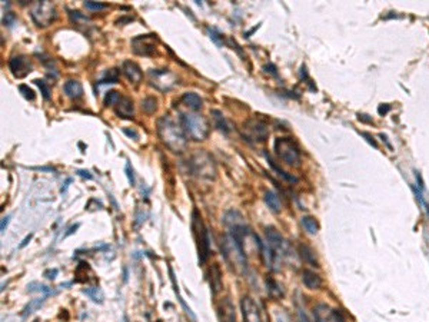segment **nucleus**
Returning <instances> with one entry per match:
<instances>
[{"mask_svg": "<svg viewBox=\"0 0 429 322\" xmlns=\"http://www.w3.org/2000/svg\"><path fill=\"white\" fill-rule=\"evenodd\" d=\"M158 135L163 145L173 152H182L187 145V136L182 125L176 123L169 115L158 120Z\"/></svg>", "mask_w": 429, "mask_h": 322, "instance_id": "f257e3e1", "label": "nucleus"}, {"mask_svg": "<svg viewBox=\"0 0 429 322\" xmlns=\"http://www.w3.org/2000/svg\"><path fill=\"white\" fill-rule=\"evenodd\" d=\"M221 251L223 258L236 273L245 275L248 272V259L241 244L230 233L223 235L221 239Z\"/></svg>", "mask_w": 429, "mask_h": 322, "instance_id": "f03ea898", "label": "nucleus"}, {"mask_svg": "<svg viewBox=\"0 0 429 322\" xmlns=\"http://www.w3.org/2000/svg\"><path fill=\"white\" fill-rule=\"evenodd\" d=\"M180 125L183 127L187 138L196 140V142H202L206 139L210 132L209 120L199 113H182Z\"/></svg>", "mask_w": 429, "mask_h": 322, "instance_id": "7ed1b4c3", "label": "nucleus"}, {"mask_svg": "<svg viewBox=\"0 0 429 322\" xmlns=\"http://www.w3.org/2000/svg\"><path fill=\"white\" fill-rule=\"evenodd\" d=\"M192 231H194V237L196 239L199 264H205L210 253V239H209L208 228L203 224L201 213L198 210H194V213H192Z\"/></svg>", "mask_w": 429, "mask_h": 322, "instance_id": "20e7f679", "label": "nucleus"}, {"mask_svg": "<svg viewBox=\"0 0 429 322\" xmlns=\"http://www.w3.org/2000/svg\"><path fill=\"white\" fill-rule=\"evenodd\" d=\"M275 154L289 166L301 165V151L292 138H277L275 140Z\"/></svg>", "mask_w": 429, "mask_h": 322, "instance_id": "39448f33", "label": "nucleus"}, {"mask_svg": "<svg viewBox=\"0 0 429 322\" xmlns=\"http://www.w3.org/2000/svg\"><path fill=\"white\" fill-rule=\"evenodd\" d=\"M192 172L201 176L203 179H214L216 178V166L212 159V156L205 152V151H198L196 154L192 155L190 161H189Z\"/></svg>", "mask_w": 429, "mask_h": 322, "instance_id": "423d86ee", "label": "nucleus"}, {"mask_svg": "<svg viewBox=\"0 0 429 322\" xmlns=\"http://www.w3.org/2000/svg\"><path fill=\"white\" fill-rule=\"evenodd\" d=\"M243 138L245 140L248 142H265L268 139L269 136V129H268V125L263 122V120L258 119V118H253V119L246 120L243 123Z\"/></svg>", "mask_w": 429, "mask_h": 322, "instance_id": "0eeeda50", "label": "nucleus"}, {"mask_svg": "<svg viewBox=\"0 0 429 322\" xmlns=\"http://www.w3.org/2000/svg\"><path fill=\"white\" fill-rule=\"evenodd\" d=\"M30 16L37 26H49L56 19V9L49 2H35L30 9Z\"/></svg>", "mask_w": 429, "mask_h": 322, "instance_id": "6e6552de", "label": "nucleus"}, {"mask_svg": "<svg viewBox=\"0 0 429 322\" xmlns=\"http://www.w3.org/2000/svg\"><path fill=\"white\" fill-rule=\"evenodd\" d=\"M151 84L162 92L172 89L176 83V76L169 69H152L149 72Z\"/></svg>", "mask_w": 429, "mask_h": 322, "instance_id": "1a4fd4ad", "label": "nucleus"}, {"mask_svg": "<svg viewBox=\"0 0 429 322\" xmlns=\"http://www.w3.org/2000/svg\"><path fill=\"white\" fill-rule=\"evenodd\" d=\"M156 42H158V37L153 33L136 36L132 40V50L140 56H151L156 50Z\"/></svg>", "mask_w": 429, "mask_h": 322, "instance_id": "9d476101", "label": "nucleus"}, {"mask_svg": "<svg viewBox=\"0 0 429 322\" xmlns=\"http://www.w3.org/2000/svg\"><path fill=\"white\" fill-rule=\"evenodd\" d=\"M241 309H242L243 322H263L261 309L250 296H243L242 302H241Z\"/></svg>", "mask_w": 429, "mask_h": 322, "instance_id": "9b49d317", "label": "nucleus"}, {"mask_svg": "<svg viewBox=\"0 0 429 322\" xmlns=\"http://www.w3.org/2000/svg\"><path fill=\"white\" fill-rule=\"evenodd\" d=\"M313 315L316 322H345V318L336 309H332L325 304H319L313 308Z\"/></svg>", "mask_w": 429, "mask_h": 322, "instance_id": "f8f14e48", "label": "nucleus"}, {"mask_svg": "<svg viewBox=\"0 0 429 322\" xmlns=\"http://www.w3.org/2000/svg\"><path fill=\"white\" fill-rule=\"evenodd\" d=\"M9 69L14 77L22 79L32 72V65L26 56H13L9 60Z\"/></svg>", "mask_w": 429, "mask_h": 322, "instance_id": "ddd939ff", "label": "nucleus"}, {"mask_svg": "<svg viewBox=\"0 0 429 322\" xmlns=\"http://www.w3.org/2000/svg\"><path fill=\"white\" fill-rule=\"evenodd\" d=\"M115 112L122 119H133V115H135L133 100L127 96H120L118 103L115 105Z\"/></svg>", "mask_w": 429, "mask_h": 322, "instance_id": "4468645a", "label": "nucleus"}, {"mask_svg": "<svg viewBox=\"0 0 429 322\" xmlns=\"http://www.w3.org/2000/svg\"><path fill=\"white\" fill-rule=\"evenodd\" d=\"M122 72L123 75L127 77V80L133 84H139L142 82L143 79V73H142V69L139 68L138 63L132 62V60H125L123 65H122Z\"/></svg>", "mask_w": 429, "mask_h": 322, "instance_id": "2eb2a0df", "label": "nucleus"}, {"mask_svg": "<svg viewBox=\"0 0 429 322\" xmlns=\"http://www.w3.org/2000/svg\"><path fill=\"white\" fill-rule=\"evenodd\" d=\"M218 315L221 322H236L235 308L232 305V302L229 301V298H225L219 302L218 305Z\"/></svg>", "mask_w": 429, "mask_h": 322, "instance_id": "dca6fc26", "label": "nucleus"}, {"mask_svg": "<svg viewBox=\"0 0 429 322\" xmlns=\"http://www.w3.org/2000/svg\"><path fill=\"white\" fill-rule=\"evenodd\" d=\"M302 282H304V285L308 289H319V288L322 287V284H324V281H322V278L319 276L318 273L313 272V271H309V269H305L304 272H302Z\"/></svg>", "mask_w": 429, "mask_h": 322, "instance_id": "f3484780", "label": "nucleus"}, {"mask_svg": "<svg viewBox=\"0 0 429 322\" xmlns=\"http://www.w3.org/2000/svg\"><path fill=\"white\" fill-rule=\"evenodd\" d=\"M182 103L185 106H187L189 109H192V111H201L202 106H203V100H202V98L198 95V93H195V92H186V93H183L182 95Z\"/></svg>", "mask_w": 429, "mask_h": 322, "instance_id": "a211bd4d", "label": "nucleus"}, {"mask_svg": "<svg viewBox=\"0 0 429 322\" xmlns=\"http://www.w3.org/2000/svg\"><path fill=\"white\" fill-rule=\"evenodd\" d=\"M65 95L70 99H79L83 96V86L77 80H68L63 86Z\"/></svg>", "mask_w": 429, "mask_h": 322, "instance_id": "6ab92c4d", "label": "nucleus"}, {"mask_svg": "<svg viewBox=\"0 0 429 322\" xmlns=\"http://www.w3.org/2000/svg\"><path fill=\"white\" fill-rule=\"evenodd\" d=\"M210 113H212V118H213V120H214V126L218 127L221 132H223L225 135H228V133L233 129V125H232V123H230V122H229V120L226 119L223 115H222L221 111H216V109H213Z\"/></svg>", "mask_w": 429, "mask_h": 322, "instance_id": "aec40b11", "label": "nucleus"}, {"mask_svg": "<svg viewBox=\"0 0 429 322\" xmlns=\"http://www.w3.org/2000/svg\"><path fill=\"white\" fill-rule=\"evenodd\" d=\"M222 273L219 266L213 264L212 268H210V289H212V294L216 295L219 291L222 289Z\"/></svg>", "mask_w": 429, "mask_h": 322, "instance_id": "412c9836", "label": "nucleus"}, {"mask_svg": "<svg viewBox=\"0 0 429 322\" xmlns=\"http://www.w3.org/2000/svg\"><path fill=\"white\" fill-rule=\"evenodd\" d=\"M265 202L269 206V209L272 210V212H275V213H279V212H281L282 205H281V201H279V198H277V195L275 192L268 190V192L265 194Z\"/></svg>", "mask_w": 429, "mask_h": 322, "instance_id": "4be33fe9", "label": "nucleus"}, {"mask_svg": "<svg viewBox=\"0 0 429 322\" xmlns=\"http://www.w3.org/2000/svg\"><path fill=\"white\" fill-rule=\"evenodd\" d=\"M301 224L304 226V229L309 235H316L319 231V224L318 221L313 217H304L301 219Z\"/></svg>", "mask_w": 429, "mask_h": 322, "instance_id": "5701e85b", "label": "nucleus"}, {"mask_svg": "<svg viewBox=\"0 0 429 322\" xmlns=\"http://www.w3.org/2000/svg\"><path fill=\"white\" fill-rule=\"evenodd\" d=\"M299 252H301V256H302L305 262L311 264L312 266H319L316 256H315V252L312 251V248H309L308 245H299Z\"/></svg>", "mask_w": 429, "mask_h": 322, "instance_id": "b1692460", "label": "nucleus"}, {"mask_svg": "<svg viewBox=\"0 0 429 322\" xmlns=\"http://www.w3.org/2000/svg\"><path fill=\"white\" fill-rule=\"evenodd\" d=\"M169 273H170V280H172V284H173V288H175V292H176V295H178V298H179L180 304H182V307H183V309H185V312H186L187 315L190 316V319H192V322H196V316L194 315V312H192V309L187 307L186 304H185V301L182 299V296L179 295V291H178V285H176V280H175V273H173V269L172 268H169Z\"/></svg>", "mask_w": 429, "mask_h": 322, "instance_id": "393cba45", "label": "nucleus"}, {"mask_svg": "<svg viewBox=\"0 0 429 322\" xmlns=\"http://www.w3.org/2000/svg\"><path fill=\"white\" fill-rule=\"evenodd\" d=\"M265 155H266V159H268V162H269V165L272 166V169H273V170H276V172H277V175L282 176V178H284V179H286L288 182H296V181H298V179H296L295 176L289 175L288 172H285L284 169L279 168V166L276 165V162L272 159V156H270V155H268V154H265Z\"/></svg>", "mask_w": 429, "mask_h": 322, "instance_id": "a878e982", "label": "nucleus"}, {"mask_svg": "<svg viewBox=\"0 0 429 322\" xmlns=\"http://www.w3.org/2000/svg\"><path fill=\"white\" fill-rule=\"evenodd\" d=\"M83 294L88 295L93 302H99V304L103 302V294L99 288H86L83 289Z\"/></svg>", "mask_w": 429, "mask_h": 322, "instance_id": "bb28decb", "label": "nucleus"}, {"mask_svg": "<svg viewBox=\"0 0 429 322\" xmlns=\"http://www.w3.org/2000/svg\"><path fill=\"white\" fill-rule=\"evenodd\" d=\"M142 109L145 111L146 113H153L156 109H158V100L156 98L153 96H147L142 100Z\"/></svg>", "mask_w": 429, "mask_h": 322, "instance_id": "cd10ccee", "label": "nucleus"}, {"mask_svg": "<svg viewBox=\"0 0 429 322\" xmlns=\"http://www.w3.org/2000/svg\"><path fill=\"white\" fill-rule=\"evenodd\" d=\"M45 299H46V296H42V298H36V299H32V301H30V304H29L28 307L25 308V312H23V315L28 316V315H30L32 312H35L36 309L39 308V307L42 305L43 302H45Z\"/></svg>", "mask_w": 429, "mask_h": 322, "instance_id": "c85d7f7f", "label": "nucleus"}, {"mask_svg": "<svg viewBox=\"0 0 429 322\" xmlns=\"http://www.w3.org/2000/svg\"><path fill=\"white\" fill-rule=\"evenodd\" d=\"M119 79V70L118 69H111L106 72V75L102 77L100 83H116Z\"/></svg>", "mask_w": 429, "mask_h": 322, "instance_id": "c756f323", "label": "nucleus"}, {"mask_svg": "<svg viewBox=\"0 0 429 322\" xmlns=\"http://www.w3.org/2000/svg\"><path fill=\"white\" fill-rule=\"evenodd\" d=\"M120 99V95H119L116 91H109L106 93L104 96V106H115L118 103V100Z\"/></svg>", "mask_w": 429, "mask_h": 322, "instance_id": "7c9ffc66", "label": "nucleus"}, {"mask_svg": "<svg viewBox=\"0 0 429 322\" xmlns=\"http://www.w3.org/2000/svg\"><path fill=\"white\" fill-rule=\"evenodd\" d=\"M19 91L22 92V95H23L25 98L28 99V100H33V99L36 98L35 92L32 91V89H30L29 86H26V84H20V86H19Z\"/></svg>", "mask_w": 429, "mask_h": 322, "instance_id": "2f4dec72", "label": "nucleus"}, {"mask_svg": "<svg viewBox=\"0 0 429 322\" xmlns=\"http://www.w3.org/2000/svg\"><path fill=\"white\" fill-rule=\"evenodd\" d=\"M35 83L37 84L39 88H40L43 98L46 99V100H49V99H50V95H49V93H50V89H49V86L46 84V82H45V80H39V79H37V80H35Z\"/></svg>", "mask_w": 429, "mask_h": 322, "instance_id": "473e14b6", "label": "nucleus"}, {"mask_svg": "<svg viewBox=\"0 0 429 322\" xmlns=\"http://www.w3.org/2000/svg\"><path fill=\"white\" fill-rule=\"evenodd\" d=\"M268 291H270V294L272 295H273V292L276 291L277 296H282V295H284L282 289H279V284L275 282L273 280H268Z\"/></svg>", "mask_w": 429, "mask_h": 322, "instance_id": "72a5a7b5", "label": "nucleus"}, {"mask_svg": "<svg viewBox=\"0 0 429 322\" xmlns=\"http://www.w3.org/2000/svg\"><path fill=\"white\" fill-rule=\"evenodd\" d=\"M84 7L89 9V10H103L108 6L104 3H99V2H84Z\"/></svg>", "mask_w": 429, "mask_h": 322, "instance_id": "f704fd0d", "label": "nucleus"}, {"mask_svg": "<svg viewBox=\"0 0 429 322\" xmlns=\"http://www.w3.org/2000/svg\"><path fill=\"white\" fill-rule=\"evenodd\" d=\"M126 176H127V179H129L131 186H133V185H135V175H133V169H132L129 162H126Z\"/></svg>", "mask_w": 429, "mask_h": 322, "instance_id": "c9c22d12", "label": "nucleus"}, {"mask_svg": "<svg viewBox=\"0 0 429 322\" xmlns=\"http://www.w3.org/2000/svg\"><path fill=\"white\" fill-rule=\"evenodd\" d=\"M14 19H16V16H14V13H12V12H7L6 16H5V19H3V23H5V26H12L14 23Z\"/></svg>", "mask_w": 429, "mask_h": 322, "instance_id": "e433bc0d", "label": "nucleus"}, {"mask_svg": "<svg viewBox=\"0 0 429 322\" xmlns=\"http://www.w3.org/2000/svg\"><path fill=\"white\" fill-rule=\"evenodd\" d=\"M298 316H299V322H312L308 315L304 312V309H298Z\"/></svg>", "mask_w": 429, "mask_h": 322, "instance_id": "4c0bfd02", "label": "nucleus"}, {"mask_svg": "<svg viewBox=\"0 0 429 322\" xmlns=\"http://www.w3.org/2000/svg\"><path fill=\"white\" fill-rule=\"evenodd\" d=\"M9 222H10V217H5L3 219H2V225H0V232H2V233L6 231Z\"/></svg>", "mask_w": 429, "mask_h": 322, "instance_id": "58836bf2", "label": "nucleus"}, {"mask_svg": "<svg viewBox=\"0 0 429 322\" xmlns=\"http://www.w3.org/2000/svg\"><path fill=\"white\" fill-rule=\"evenodd\" d=\"M56 275H57V269H49V271L45 272V276H46L48 280H55Z\"/></svg>", "mask_w": 429, "mask_h": 322, "instance_id": "ea45409f", "label": "nucleus"}, {"mask_svg": "<svg viewBox=\"0 0 429 322\" xmlns=\"http://www.w3.org/2000/svg\"><path fill=\"white\" fill-rule=\"evenodd\" d=\"M76 174L79 176H82V178H86V179H92V178H93V176L90 175L89 170H82V169H80V170H77Z\"/></svg>", "mask_w": 429, "mask_h": 322, "instance_id": "a19ab883", "label": "nucleus"}, {"mask_svg": "<svg viewBox=\"0 0 429 322\" xmlns=\"http://www.w3.org/2000/svg\"><path fill=\"white\" fill-rule=\"evenodd\" d=\"M362 136H365V138H367V140H368V142H369V143H372V145H374L375 147H378V143H376V142H375L374 138H372V136H371V135H369V133H367V132H362Z\"/></svg>", "mask_w": 429, "mask_h": 322, "instance_id": "79ce46f5", "label": "nucleus"}, {"mask_svg": "<svg viewBox=\"0 0 429 322\" xmlns=\"http://www.w3.org/2000/svg\"><path fill=\"white\" fill-rule=\"evenodd\" d=\"M389 109H391V106L389 105H385V106L381 105L379 106V109H378V112H379V115H385Z\"/></svg>", "mask_w": 429, "mask_h": 322, "instance_id": "37998d69", "label": "nucleus"}, {"mask_svg": "<svg viewBox=\"0 0 429 322\" xmlns=\"http://www.w3.org/2000/svg\"><path fill=\"white\" fill-rule=\"evenodd\" d=\"M123 132L126 133V135H129V136H133V138H135V139H138V133L135 132V131H127V129H123Z\"/></svg>", "mask_w": 429, "mask_h": 322, "instance_id": "c03bdc74", "label": "nucleus"}, {"mask_svg": "<svg viewBox=\"0 0 429 322\" xmlns=\"http://www.w3.org/2000/svg\"><path fill=\"white\" fill-rule=\"evenodd\" d=\"M359 118L358 119L359 120H363V122H369V123H372V119L371 118H367V115H358Z\"/></svg>", "mask_w": 429, "mask_h": 322, "instance_id": "a18cd8bd", "label": "nucleus"}, {"mask_svg": "<svg viewBox=\"0 0 429 322\" xmlns=\"http://www.w3.org/2000/svg\"><path fill=\"white\" fill-rule=\"evenodd\" d=\"M30 239H32V235H29V237H26V238H25V241H23V244H22V245H20V248H23V246L28 245V242H29V241H30Z\"/></svg>", "mask_w": 429, "mask_h": 322, "instance_id": "49530a36", "label": "nucleus"}]
</instances>
